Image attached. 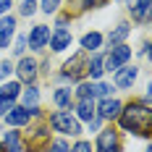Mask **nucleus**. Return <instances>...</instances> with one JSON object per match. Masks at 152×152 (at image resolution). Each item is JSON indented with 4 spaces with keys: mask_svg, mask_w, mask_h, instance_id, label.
<instances>
[{
    "mask_svg": "<svg viewBox=\"0 0 152 152\" xmlns=\"http://www.w3.org/2000/svg\"><path fill=\"white\" fill-rule=\"evenodd\" d=\"M3 118H5V123H8L11 129H18V126H29L31 113L26 110V107H16V105H13L5 115H3Z\"/></svg>",
    "mask_w": 152,
    "mask_h": 152,
    "instance_id": "nucleus-11",
    "label": "nucleus"
},
{
    "mask_svg": "<svg viewBox=\"0 0 152 152\" xmlns=\"http://www.w3.org/2000/svg\"><path fill=\"white\" fill-rule=\"evenodd\" d=\"M61 3L63 0H42V3H39V5H42V11H45V13H58V11H61Z\"/></svg>",
    "mask_w": 152,
    "mask_h": 152,
    "instance_id": "nucleus-23",
    "label": "nucleus"
},
{
    "mask_svg": "<svg viewBox=\"0 0 152 152\" xmlns=\"http://www.w3.org/2000/svg\"><path fill=\"white\" fill-rule=\"evenodd\" d=\"M21 16H34L37 13V0H21Z\"/></svg>",
    "mask_w": 152,
    "mask_h": 152,
    "instance_id": "nucleus-24",
    "label": "nucleus"
},
{
    "mask_svg": "<svg viewBox=\"0 0 152 152\" xmlns=\"http://www.w3.org/2000/svg\"><path fill=\"white\" fill-rule=\"evenodd\" d=\"M74 110H76V121H92L94 118V100L81 97L74 102Z\"/></svg>",
    "mask_w": 152,
    "mask_h": 152,
    "instance_id": "nucleus-15",
    "label": "nucleus"
},
{
    "mask_svg": "<svg viewBox=\"0 0 152 152\" xmlns=\"http://www.w3.org/2000/svg\"><path fill=\"white\" fill-rule=\"evenodd\" d=\"M89 0H68V16H79L84 11H89Z\"/></svg>",
    "mask_w": 152,
    "mask_h": 152,
    "instance_id": "nucleus-22",
    "label": "nucleus"
},
{
    "mask_svg": "<svg viewBox=\"0 0 152 152\" xmlns=\"http://www.w3.org/2000/svg\"><path fill=\"white\" fill-rule=\"evenodd\" d=\"M13 29H16V16H0V50H8L11 39H13Z\"/></svg>",
    "mask_w": 152,
    "mask_h": 152,
    "instance_id": "nucleus-9",
    "label": "nucleus"
},
{
    "mask_svg": "<svg viewBox=\"0 0 152 152\" xmlns=\"http://www.w3.org/2000/svg\"><path fill=\"white\" fill-rule=\"evenodd\" d=\"M8 8H11V0H0V16L8 13Z\"/></svg>",
    "mask_w": 152,
    "mask_h": 152,
    "instance_id": "nucleus-31",
    "label": "nucleus"
},
{
    "mask_svg": "<svg viewBox=\"0 0 152 152\" xmlns=\"http://www.w3.org/2000/svg\"><path fill=\"white\" fill-rule=\"evenodd\" d=\"M118 123H121L123 131L134 134V137H152V107L150 102H129V105L121 107V115H118Z\"/></svg>",
    "mask_w": 152,
    "mask_h": 152,
    "instance_id": "nucleus-1",
    "label": "nucleus"
},
{
    "mask_svg": "<svg viewBox=\"0 0 152 152\" xmlns=\"http://www.w3.org/2000/svg\"><path fill=\"white\" fill-rule=\"evenodd\" d=\"M118 144V131L115 129H102L97 131V150H110Z\"/></svg>",
    "mask_w": 152,
    "mask_h": 152,
    "instance_id": "nucleus-17",
    "label": "nucleus"
},
{
    "mask_svg": "<svg viewBox=\"0 0 152 152\" xmlns=\"http://www.w3.org/2000/svg\"><path fill=\"white\" fill-rule=\"evenodd\" d=\"M102 39H105V37H102L100 31H87V34L81 37V50H84V53H97V50L102 47Z\"/></svg>",
    "mask_w": 152,
    "mask_h": 152,
    "instance_id": "nucleus-16",
    "label": "nucleus"
},
{
    "mask_svg": "<svg viewBox=\"0 0 152 152\" xmlns=\"http://www.w3.org/2000/svg\"><path fill=\"white\" fill-rule=\"evenodd\" d=\"M118 3H123V0H118Z\"/></svg>",
    "mask_w": 152,
    "mask_h": 152,
    "instance_id": "nucleus-35",
    "label": "nucleus"
},
{
    "mask_svg": "<svg viewBox=\"0 0 152 152\" xmlns=\"http://www.w3.org/2000/svg\"><path fill=\"white\" fill-rule=\"evenodd\" d=\"M123 102L118 97H102L100 102H94V115H100L102 121H115L121 115Z\"/></svg>",
    "mask_w": 152,
    "mask_h": 152,
    "instance_id": "nucleus-5",
    "label": "nucleus"
},
{
    "mask_svg": "<svg viewBox=\"0 0 152 152\" xmlns=\"http://www.w3.org/2000/svg\"><path fill=\"white\" fill-rule=\"evenodd\" d=\"M102 74H105V71H102V53H97V55L89 61V66H87V76H89L92 81H97Z\"/></svg>",
    "mask_w": 152,
    "mask_h": 152,
    "instance_id": "nucleus-20",
    "label": "nucleus"
},
{
    "mask_svg": "<svg viewBox=\"0 0 152 152\" xmlns=\"http://www.w3.org/2000/svg\"><path fill=\"white\" fill-rule=\"evenodd\" d=\"M0 152H26V144H24V137L18 131H5L3 137V144H0Z\"/></svg>",
    "mask_w": 152,
    "mask_h": 152,
    "instance_id": "nucleus-12",
    "label": "nucleus"
},
{
    "mask_svg": "<svg viewBox=\"0 0 152 152\" xmlns=\"http://www.w3.org/2000/svg\"><path fill=\"white\" fill-rule=\"evenodd\" d=\"M16 102H11V100H5V97H0V115H5L11 107H13Z\"/></svg>",
    "mask_w": 152,
    "mask_h": 152,
    "instance_id": "nucleus-29",
    "label": "nucleus"
},
{
    "mask_svg": "<svg viewBox=\"0 0 152 152\" xmlns=\"http://www.w3.org/2000/svg\"><path fill=\"white\" fill-rule=\"evenodd\" d=\"M87 66H89L87 53H84V50H79V53H74L68 61L63 63L61 79H63V81H81V79L87 76Z\"/></svg>",
    "mask_w": 152,
    "mask_h": 152,
    "instance_id": "nucleus-2",
    "label": "nucleus"
},
{
    "mask_svg": "<svg viewBox=\"0 0 152 152\" xmlns=\"http://www.w3.org/2000/svg\"><path fill=\"white\" fill-rule=\"evenodd\" d=\"M11 74H13V63H11V61H3V63H0V79H8Z\"/></svg>",
    "mask_w": 152,
    "mask_h": 152,
    "instance_id": "nucleus-27",
    "label": "nucleus"
},
{
    "mask_svg": "<svg viewBox=\"0 0 152 152\" xmlns=\"http://www.w3.org/2000/svg\"><path fill=\"white\" fill-rule=\"evenodd\" d=\"M129 13L134 18V24H150V0H137L129 5Z\"/></svg>",
    "mask_w": 152,
    "mask_h": 152,
    "instance_id": "nucleus-14",
    "label": "nucleus"
},
{
    "mask_svg": "<svg viewBox=\"0 0 152 152\" xmlns=\"http://www.w3.org/2000/svg\"><path fill=\"white\" fill-rule=\"evenodd\" d=\"M129 34H131V26H129L126 21H121L115 29L107 34V42H110V47H113V45H123V39H126Z\"/></svg>",
    "mask_w": 152,
    "mask_h": 152,
    "instance_id": "nucleus-18",
    "label": "nucleus"
},
{
    "mask_svg": "<svg viewBox=\"0 0 152 152\" xmlns=\"http://www.w3.org/2000/svg\"><path fill=\"white\" fill-rule=\"evenodd\" d=\"M89 123V131H94V134H97V131H100V126H102V118H100V115H94V118H92V121H87Z\"/></svg>",
    "mask_w": 152,
    "mask_h": 152,
    "instance_id": "nucleus-30",
    "label": "nucleus"
},
{
    "mask_svg": "<svg viewBox=\"0 0 152 152\" xmlns=\"http://www.w3.org/2000/svg\"><path fill=\"white\" fill-rule=\"evenodd\" d=\"M50 126L55 131H61L63 137H79L81 134V123L76 121V115H71V110H55V113H50Z\"/></svg>",
    "mask_w": 152,
    "mask_h": 152,
    "instance_id": "nucleus-3",
    "label": "nucleus"
},
{
    "mask_svg": "<svg viewBox=\"0 0 152 152\" xmlns=\"http://www.w3.org/2000/svg\"><path fill=\"white\" fill-rule=\"evenodd\" d=\"M24 50H26V37L21 34V37L16 39V45H13V53L16 55H24Z\"/></svg>",
    "mask_w": 152,
    "mask_h": 152,
    "instance_id": "nucleus-28",
    "label": "nucleus"
},
{
    "mask_svg": "<svg viewBox=\"0 0 152 152\" xmlns=\"http://www.w3.org/2000/svg\"><path fill=\"white\" fill-rule=\"evenodd\" d=\"M13 71L18 74V79L24 81V84H34V79H37V61L34 58H21L18 66H13Z\"/></svg>",
    "mask_w": 152,
    "mask_h": 152,
    "instance_id": "nucleus-8",
    "label": "nucleus"
},
{
    "mask_svg": "<svg viewBox=\"0 0 152 152\" xmlns=\"http://www.w3.org/2000/svg\"><path fill=\"white\" fill-rule=\"evenodd\" d=\"M139 53H142V55H150V42H144V45H142V50H139Z\"/></svg>",
    "mask_w": 152,
    "mask_h": 152,
    "instance_id": "nucleus-33",
    "label": "nucleus"
},
{
    "mask_svg": "<svg viewBox=\"0 0 152 152\" xmlns=\"http://www.w3.org/2000/svg\"><path fill=\"white\" fill-rule=\"evenodd\" d=\"M24 144H26L29 152H45L47 144H50V131H47V126L34 129V131L29 134V139H24Z\"/></svg>",
    "mask_w": 152,
    "mask_h": 152,
    "instance_id": "nucleus-6",
    "label": "nucleus"
},
{
    "mask_svg": "<svg viewBox=\"0 0 152 152\" xmlns=\"http://www.w3.org/2000/svg\"><path fill=\"white\" fill-rule=\"evenodd\" d=\"M129 58H131V47L129 45H113V50L107 53V55H102V71H118L121 66H126L129 63Z\"/></svg>",
    "mask_w": 152,
    "mask_h": 152,
    "instance_id": "nucleus-4",
    "label": "nucleus"
},
{
    "mask_svg": "<svg viewBox=\"0 0 152 152\" xmlns=\"http://www.w3.org/2000/svg\"><path fill=\"white\" fill-rule=\"evenodd\" d=\"M71 97H74V92L68 89V87H58L55 94H53V102L61 107V110H68L71 107Z\"/></svg>",
    "mask_w": 152,
    "mask_h": 152,
    "instance_id": "nucleus-19",
    "label": "nucleus"
},
{
    "mask_svg": "<svg viewBox=\"0 0 152 152\" xmlns=\"http://www.w3.org/2000/svg\"><path fill=\"white\" fill-rule=\"evenodd\" d=\"M18 94H21V84H18V81H5V84L0 87V97L11 100V102H16Z\"/></svg>",
    "mask_w": 152,
    "mask_h": 152,
    "instance_id": "nucleus-21",
    "label": "nucleus"
},
{
    "mask_svg": "<svg viewBox=\"0 0 152 152\" xmlns=\"http://www.w3.org/2000/svg\"><path fill=\"white\" fill-rule=\"evenodd\" d=\"M137 76H139L137 66H121L118 71H113V84H115L118 89H129V87H134Z\"/></svg>",
    "mask_w": 152,
    "mask_h": 152,
    "instance_id": "nucleus-7",
    "label": "nucleus"
},
{
    "mask_svg": "<svg viewBox=\"0 0 152 152\" xmlns=\"http://www.w3.org/2000/svg\"><path fill=\"white\" fill-rule=\"evenodd\" d=\"M47 42H50V26H45V24H37V26L31 29V34L26 37V45H29L31 50H42Z\"/></svg>",
    "mask_w": 152,
    "mask_h": 152,
    "instance_id": "nucleus-10",
    "label": "nucleus"
},
{
    "mask_svg": "<svg viewBox=\"0 0 152 152\" xmlns=\"http://www.w3.org/2000/svg\"><path fill=\"white\" fill-rule=\"evenodd\" d=\"M71 39H74V37H71L68 29H55L50 34V42H47V45H50L53 53H63L66 47H71Z\"/></svg>",
    "mask_w": 152,
    "mask_h": 152,
    "instance_id": "nucleus-13",
    "label": "nucleus"
},
{
    "mask_svg": "<svg viewBox=\"0 0 152 152\" xmlns=\"http://www.w3.org/2000/svg\"><path fill=\"white\" fill-rule=\"evenodd\" d=\"M97 152H123L121 144H115V147H110V150H97Z\"/></svg>",
    "mask_w": 152,
    "mask_h": 152,
    "instance_id": "nucleus-32",
    "label": "nucleus"
},
{
    "mask_svg": "<svg viewBox=\"0 0 152 152\" xmlns=\"http://www.w3.org/2000/svg\"><path fill=\"white\" fill-rule=\"evenodd\" d=\"M68 152H92V142H87V139H79L74 147H68Z\"/></svg>",
    "mask_w": 152,
    "mask_h": 152,
    "instance_id": "nucleus-25",
    "label": "nucleus"
},
{
    "mask_svg": "<svg viewBox=\"0 0 152 152\" xmlns=\"http://www.w3.org/2000/svg\"><path fill=\"white\" fill-rule=\"evenodd\" d=\"M105 3H107V0H89V5H92V8H94V5H105Z\"/></svg>",
    "mask_w": 152,
    "mask_h": 152,
    "instance_id": "nucleus-34",
    "label": "nucleus"
},
{
    "mask_svg": "<svg viewBox=\"0 0 152 152\" xmlns=\"http://www.w3.org/2000/svg\"><path fill=\"white\" fill-rule=\"evenodd\" d=\"M47 152H68V144H66L63 139H55V142L47 144Z\"/></svg>",
    "mask_w": 152,
    "mask_h": 152,
    "instance_id": "nucleus-26",
    "label": "nucleus"
}]
</instances>
